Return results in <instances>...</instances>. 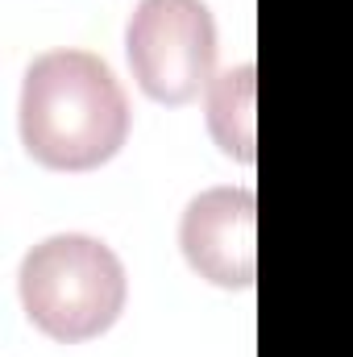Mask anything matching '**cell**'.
<instances>
[{"instance_id": "3957f363", "label": "cell", "mask_w": 353, "mask_h": 357, "mask_svg": "<svg viewBox=\"0 0 353 357\" xmlns=\"http://www.w3.org/2000/svg\"><path fill=\"white\" fill-rule=\"evenodd\" d=\"M137 88L158 104H191L212 88L216 21L204 0H142L125 29Z\"/></svg>"}, {"instance_id": "5b68a950", "label": "cell", "mask_w": 353, "mask_h": 357, "mask_svg": "<svg viewBox=\"0 0 353 357\" xmlns=\"http://www.w3.org/2000/svg\"><path fill=\"white\" fill-rule=\"evenodd\" d=\"M254 63H241L233 71H225L220 79H212L208 88V129L216 137V146L237 158V162H254Z\"/></svg>"}, {"instance_id": "6da1fadb", "label": "cell", "mask_w": 353, "mask_h": 357, "mask_svg": "<svg viewBox=\"0 0 353 357\" xmlns=\"http://www.w3.org/2000/svg\"><path fill=\"white\" fill-rule=\"evenodd\" d=\"M129 137V100L88 50H46L21 84V142L50 171H96Z\"/></svg>"}, {"instance_id": "277c9868", "label": "cell", "mask_w": 353, "mask_h": 357, "mask_svg": "<svg viewBox=\"0 0 353 357\" xmlns=\"http://www.w3.org/2000/svg\"><path fill=\"white\" fill-rule=\"evenodd\" d=\"M187 266L216 287H254L258 274V199L250 187H212L195 195L179 225Z\"/></svg>"}, {"instance_id": "7a4b0ae2", "label": "cell", "mask_w": 353, "mask_h": 357, "mask_svg": "<svg viewBox=\"0 0 353 357\" xmlns=\"http://www.w3.org/2000/svg\"><path fill=\"white\" fill-rule=\"evenodd\" d=\"M121 258L84 233H59L38 241L21 262V303L33 328L75 345L108 333L125 312Z\"/></svg>"}]
</instances>
